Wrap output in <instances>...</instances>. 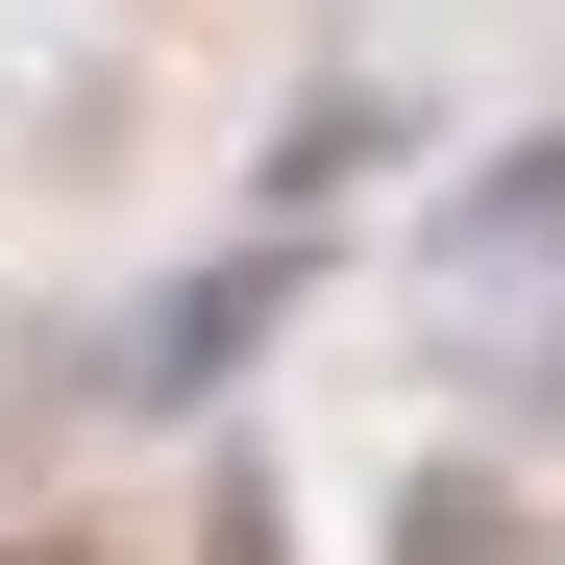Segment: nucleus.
Instances as JSON below:
<instances>
[{"label": "nucleus", "instance_id": "nucleus-1", "mask_svg": "<svg viewBox=\"0 0 565 565\" xmlns=\"http://www.w3.org/2000/svg\"><path fill=\"white\" fill-rule=\"evenodd\" d=\"M246 320H270V270H198V296L148 320V369H124V394H222V344H246Z\"/></svg>", "mask_w": 565, "mask_h": 565}]
</instances>
